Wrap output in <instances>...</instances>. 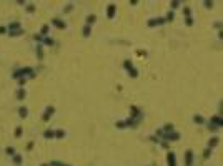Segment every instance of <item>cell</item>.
Masks as SVG:
<instances>
[{
    "label": "cell",
    "mask_w": 223,
    "mask_h": 166,
    "mask_svg": "<svg viewBox=\"0 0 223 166\" xmlns=\"http://www.w3.org/2000/svg\"><path fill=\"white\" fill-rule=\"evenodd\" d=\"M35 70L34 68H30V66H20V68H17L14 70L12 73V78L14 80H19V78H35Z\"/></svg>",
    "instance_id": "cell-1"
},
{
    "label": "cell",
    "mask_w": 223,
    "mask_h": 166,
    "mask_svg": "<svg viewBox=\"0 0 223 166\" xmlns=\"http://www.w3.org/2000/svg\"><path fill=\"white\" fill-rule=\"evenodd\" d=\"M180 138H182V135H180L178 131L162 133V136H160V139H163V141H178Z\"/></svg>",
    "instance_id": "cell-2"
},
{
    "label": "cell",
    "mask_w": 223,
    "mask_h": 166,
    "mask_svg": "<svg viewBox=\"0 0 223 166\" xmlns=\"http://www.w3.org/2000/svg\"><path fill=\"white\" fill-rule=\"evenodd\" d=\"M123 68L128 72V75L132 77V78H137V77H138V70L132 65V61H130V60H125V61H123Z\"/></svg>",
    "instance_id": "cell-3"
},
{
    "label": "cell",
    "mask_w": 223,
    "mask_h": 166,
    "mask_svg": "<svg viewBox=\"0 0 223 166\" xmlns=\"http://www.w3.org/2000/svg\"><path fill=\"white\" fill-rule=\"evenodd\" d=\"M167 22H165V17H155V18H150L148 22H147V27H150V28H155V27L158 25H165Z\"/></svg>",
    "instance_id": "cell-4"
},
{
    "label": "cell",
    "mask_w": 223,
    "mask_h": 166,
    "mask_svg": "<svg viewBox=\"0 0 223 166\" xmlns=\"http://www.w3.org/2000/svg\"><path fill=\"white\" fill-rule=\"evenodd\" d=\"M208 123H210V125H213V126H216V128L220 130V128L223 126V118L220 116V115H213V116L210 118Z\"/></svg>",
    "instance_id": "cell-5"
},
{
    "label": "cell",
    "mask_w": 223,
    "mask_h": 166,
    "mask_svg": "<svg viewBox=\"0 0 223 166\" xmlns=\"http://www.w3.org/2000/svg\"><path fill=\"white\" fill-rule=\"evenodd\" d=\"M55 115V106H47V108H45V111H43V116H42V120H43V121H48V120L52 118V116H54Z\"/></svg>",
    "instance_id": "cell-6"
},
{
    "label": "cell",
    "mask_w": 223,
    "mask_h": 166,
    "mask_svg": "<svg viewBox=\"0 0 223 166\" xmlns=\"http://www.w3.org/2000/svg\"><path fill=\"white\" fill-rule=\"evenodd\" d=\"M115 13H117L115 3H108V5H107V18L108 20H113V18H115Z\"/></svg>",
    "instance_id": "cell-7"
},
{
    "label": "cell",
    "mask_w": 223,
    "mask_h": 166,
    "mask_svg": "<svg viewBox=\"0 0 223 166\" xmlns=\"http://www.w3.org/2000/svg\"><path fill=\"white\" fill-rule=\"evenodd\" d=\"M130 111H132V115H130V118H143V111L138 108V106L132 105L130 106Z\"/></svg>",
    "instance_id": "cell-8"
},
{
    "label": "cell",
    "mask_w": 223,
    "mask_h": 166,
    "mask_svg": "<svg viewBox=\"0 0 223 166\" xmlns=\"http://www.w3.org/2000/svg\"><path fill=\"white\" fill-rule=\"evenodd\" d=\"M52 25L57 27L58 30H65V28H67V23H65L63 20H60V18H54L52 20Z\"/></svg>",
    "instance_id": "cell-9"
},
{
    "label": "cell",
    "mask_w": 223,
    "mask_h": 166,
    "mask_svg": "<svg viewBox=\"0 0 223 166\" xmlns=\"http://www.w3.org/2000/svg\"><path fill=\"white\" fill-rule=\"evenodd\" d=\"M167 163H168V166H176V158H175V153L173 151L167 153Z\"/></svg>",
    "instance_id": "cell-10"
},
{
    "label": "cell",
    "mask_w": 223,
    "mask_h": 166,
    "mask_svg": "<svg viewBox=\"0 0 223 166\" xmlns=\"http://www.w3.org/2000/svg\"><path fill=\"white\" fill-rule=\"evenodd\" d=\"M191 165H193V151L188 150L185 153V166H191Z\"/></svg>",
    "instance_id": "cell-11"
},
{
    "label": "cell",
    "mask_w": 223,
    "mask_h": 166,
    "mask_svg": "<svg viewBox=\"0 0 223 166\" xmlns=\"http://www.w3.org/2000/svg\"><path fill=\"white\" fill-rule=\"evenodd\" d=\"M7 30H8V32H17V30H22V23H20V22H12V23H8Z\"/></svg>",
    "instance_id": "cell-12"
},
{
    "label": "cell",
    "mask_w": 223,
    "mask_h": 166,
    "mask_svg": "<svg viewBox=\"0 0 223 166\" xmlns=\"http://www.w3.org/2000/svg\"><path fill=\"white\" fill-rule=\"evenodd\" d=\"M15 95H17V100H19V101H23L25 96H27V90H25V88H19Z\"/></svg>",
    "instance_id": "cell-13"
},
{
    "label": "cell",
    "mask_w": 223,
    "mask_h": 166,
    "mask_svg": "<svg viewBox=\"0 0 223 166\" xmlns=\"http://www.w3.org/2000/svg\"><path fill=\"white\" fill-rule=\"evenodd\" d=\"M85 22H87L85 25L92 27V25L95 23V22H97V15H95V13H88V15H87V18H85Z\"/></svg>",
    "instance_id": "cell-14"
},
{
    "label": "cell",
    "mask_w": 223,
    "mask_h": 166,
    "mask_svg": "<svg viewBox=\"0 0 223 166\" xmlns=\"http://www.w3.org/2000/svg\"><path fill=\"white\" fill-rule=\"evenodd\" d=\"M19 116H20L22 120H25L28 116V108L25 105H22L20 108H19Z\"/></svg>",
    "instance_id": "cell-15"
},
{
    "label": "cell",
    "mask_w": 223,
    "mask_h": 166,
    "mask_svg": "<svg viewBox=\"0 0 223 166\" xmlns=\"http://www.w3.org/2000/svg\"><path fill=\"white\" fill-rule=\"evenodd\" d=\"M43 138H45V139H54L55 138V130H54V128L45 130V131H43Z\"/></svg>",
    "instance_id": "cell-16"
},
{
    "label": "cell",
    "mask_w": 223,
    "mask_h": 166,
    "mask_svg": "<svg viewBox=\"0 0 223 166\" xmlns=\"http://www.w3.org/2000/svg\"><path fill=\"white\" fill-rule=\"evenodd\" d=\"M12 161H14L15 166H22V161H23V158H22V154H17V153H15L14 156H12Z\"/></svg>",
    "instance_id": "cell-17"
},
{
    "label": "cell",
    "mask_w": 223,
    "mask_h": 166,
    "mask_svg": "<svg viewBox=\"0 0 223 166\" xmlns=\"http://www.w3.org/2000/svg\"><path fill=\"white\" fill-rule=\"evenodd\" d=\"M218 141H220V139L216 138V136L210 138V139H208V145H207V148H211V150H213V148H215V146L218 145Z\"/></svg>",
    "instance_id": "cell-18"
},
{
    "label": "cell",
    "mask_w": 223,
    "mask_h": 166,
    "mask_svg": "<svg viewBox=\"0 0 223 166\" xmlns=\"http://www.w3.org/2000/svg\"><path fill=\"white\" fill-rule=\"evenodd\" d=\"M162 131L163 133H170V131H175V126L172 125V123H165L162 128Z\"/></svg>",
    "instance_id": "cell-19"
},
{
    "label": "cell",
    "mask_w": 223,
    "mask_h": 166,
    "mask_svg": "<svg viewBox=\"0 0 223 166\" xmlns=\"http://www.w3.org/2000/svg\"><path fill=\"white\" fill-rule=\"evenodd\" d=\"M193 123H195V125H203L205 120H203L202 115H193Z\"/></svg>",
    "instance_id": "cell-20"
},
{
    "label": "cell",
    "mask_w": 223,
    "mask_h": 166,
    "mask_svg": "<svg viewBox=\"0 0 223 166\" xmlns=\"http://www.w3.org/2000/svg\"><path fill=\"white\" fill-rule=\"evenodd\" d=\"M42 43H43V45H47V46H54V38H50V37H43V40H42ZM40 43V45H42Z\"/></svg>",
    "instance_id": "cell-21"
},
{
    "label": "cell",
    "mask_w": 223,
    "mask_h": 166,
    "mask_svg": "<svg viewBox=\"0 0 223 166\" xmlns=\"http://www.w3.org/2000/svg\"><path fill=\"white\" fill-rule=\"evenodd\" d=\"M173 20H175V12H173V10H170V12L167 13V17H165V22L168 23V22H173Z\"/></svg>",
    "instance_id": "cell-22"
},
{
    "label": "cell",
    "mask_w": 223,
    "mask_h": 166,
    "mask_svg": "<svg viewBox=\"0 0 223 166\" xmlns=\"http://www.w3.org/2000/svg\"><path fill=\"white\" fill-rule=\"evenodd\" d=\"M82 33H83V37H85V38H88V37H90V33H92V27L85 25V27H83V30H82Z\"/></svg>",
    "instance_id": "cell-23"
},
{
    "label": "cell",
    "mask_w": 223,
    "mask_h": 166,
    "mask_svg": "<svg viewBox=\"0 0 223 166\" xmlns=\"http://www.w3.org/2000/svg\"><path fill=\"white\" fill-rule=\"evenodd\" d=\"M35 53H37V58L42 60V58H43V46L38 45V46H37V50H35Z\"/></svg>",
    "instance_id": "cell-24"
},
{
    "label": "cell",
    "mask_w": 223,
    "mask_h": 166,
    "mask_svg": "<svg viewBox=\"0 0 223 166\" xmlns=\"http://www.w3.org/2000/svg\"><path fill=\"white\" fill-rule=\"evenodd\" d=\"M48 32H50V25H43L40 30V35L42 37H48Z\"/></svg>",
    "instance_id": "cell-25"
},
{
    "label": "cell",
    "mask_w": 223,
    "mask_h": 166,
    "mask_svg": "<svg viewBox=\"0 0 223 166\" xmlns=\"http://www.w3.org/2000/svg\"><path fill=\"white\" fill-rule=\"evenodd\" d=\"M48 165L50 166H72V165H65V163H62V161H58V159H52Z\"/></svg>",
    "instance_id": "cell-26"
},
{
    "label": "cell",
    "mask_w": 223,
    "mask_h": 166,
    "mask_svg": "<svg viewBox=\"0 0 223 166\" xmlns=\"http://www.w3.org/2000/svg\"><path fill=\"white\" fill-rule=\"evenodd\" d=\"M55 138H57V139H63V138H65V131H63V130H55Z\"/></svg>",
    "instance_id": "cell-27"
},
{
    "label": "cell",
    "mask_w": 223,
    "mask_h": 166,
    "mask_svg": "<svg viewBox=\"0 0 223 166\" xmlns=\"http://www.w3.org/2000/svg\"><path fill=\"white\" fill-rule=\"evenodd\" d=\"M23 32H25V30L22 28V30H17V32H8V35H10V37H20V35H23Z\"/></svg>",
    "instance_id": "cell-28"
},
{
    "label": "cell",
    "mask_w": 223,
    "mask_h": 166,
    "mask_svg": "<svg viewBox=\"0 0 223 166\" xmlns=\"http://www.w3.org/2000/svg\"><path fill=\"white\" fill-rule=\"evenodd\" d=\"M5 153H7L8 156H14V154H15V148H14V146H7V148H5Z\"/></svg>",
    "instance_id": "cell-29"
},
{
    "label": "cell",
    "mask_w": 223,
    "mask_h": 166,
    "mask_svg": "<svg viewBox=\"0 0 223 166\" xmlns=\"http://www.w3.org/2000/svg\"><path fill=\"white\" fill-rule=\"evenodd\" d=\"M22 133H23V130H22V126H17L15 128V138H20Z\"/></svg>",
    "instance_id": "cell-30"
},
{
    "label": "cell",
    "mask_w": 223,
    "mask_h": 166,
    "mask_svg": "<svg viewBox=\"0 0 223 166\" xmlns=\"http://www.w3.org/2000/svg\"><path fill=\"white\" fill-rule=\"evenodd\" d=\"M210 156H211V148H207V150L203 151V158H205V159H208Z\"/></svg>",
    "instance_id": "cell-31"
},
{
    "label": "cell",
    "mask_w": 223,
    "mask_h": 166,
    "mask_svg": "<svg viewBox=\"0 0 223 166\" xmlns=\"http://www.w3.org/2000/svg\"><path fill=\"white\" fill-rule=\"evenodd\" d=\"M115 126L118 128V130H125V121L120 120V121H117V123H115Z\"/></svg>",
    "instance_id": "cell-32"
},
{
    "label": "cell",
    "mask_w": 223,
    "mask_h": 166,
    "mask_svg": "<svg viewBox=\"0 0 223 166\" xmlns=\"http://www.w3.org/2000/svg\"><path fill=\"white\" fill-rule=\"evenodd\" d=\"M25 7H27V12L28 13H34L35 12V5H34V3H27Z\"/></svg>",
    "instance_id": "cell-33"
},
{
    "label": "cell",
    "mask_w": 223,
    "mask_h": 166,
    "mask_svg": "<svg viewBox=\"0 0 223 166\" xmlns=\"http://www.w3.org/2000/svg\"><path fill=\"white\" fill-rule=\"evenodd\" d=\"M73 10V3H68V5H65V8H63V13H68Z\"/></svg>",
    "instance_id": "cell-34"
},
{
    "label": "cell",
    "mask_w": 223,
    "mask_h": 166,
    "mask_svg": "<svg viewBox=\"0 0 223 166\" xmlns=\"http://www.w3.org/2000/svg\"><path fill=\"white\" fill-rule=\"evenodd\" d=\"M183 13H185V17H191V8H190V7H185V8H183Z\"/></svg>",
    "instance_id": "cell-35"
},
{
    "label": "cell",
    "mask_w": 223,
    "mask_h": 166,
    "mask_svg": "<svg viewBox=\"0 0 223 166\" xmlns=\"http://www.w3.org/2000/svg\"><path fill=\"white\" fill-rule=\"evenodd\" d=\"M150 141H152V143H155V145H160V141H162V139L158 138V136H150Z\"/></svg>",
    "instance_id": "cell-36"
},
{
    "label": "cell",
    "mask_w": 223,
    "mask_h": 166,
    "mask_svg": "<svg viewBox=\"0 0 223 166\" xmlns=\"http://www.w3.org/2000/svg\"><path fill=\"white\" fill-rule=\"evenodd\" d=\"M170 5H172V10L175 12V8H178V7H180V2H178V0H175V2H172Z\"/></svg>",
    "instance_id": "cell-37"
},
{
    "label": "cell",
    "mask_w": 223,
    "mask_h": 166,
    "mask_svg": "<svg viewBox=\"0 0 223 166\" xmlns=\"http://www.w3.org/2000/svg\"><path fill=\"white\" fill-rule=\"evenodd\" d=\"M185 23H187L188 27H191L193 25V18H191V17H185Z\"/></svg>",
    "instance_id": "cell-38"
},
{
    "label": "cell",
    "mask_w": 223,
    "mask_h": 166,
    "mask_svg": "<svg viewBox=\"0 0 223 166\" xmlns=\"http://www.w3.org/2000/svg\"><path fill=\"white\" fill-rule=\"evenodd\" d=\"M17 81H19V86H20V88H22V86H23V85H25V83H27V78H19V80H17Z\"/></svg>",
    "instance_id": "cell-39"
},
{
    "label": "cell",
    "mask_w": 223,
    "mask_h": 166,
    "mask_svg": "<svg viewBox=\"0 0 223 166\" xmlns=\"http://www.w3.org/2000/svg\"><path fill=\"white\" fill-rule=\"evenodd\" d=\"M5 33H8L7 27H2V25H0V35H5Z\"/></svg>",
    "instance_id": "cell-40"
},
{
    "label": "cell",
    "mask_w": 223,
    "mask_h": 166,
    "mask_svg": "<svg viewBox=\"0 0 223 166\" xmlns=\"http://www.w3.org/2000/svg\"><path fill=\"white\" fill-rule=\"evenodd\" d=\"M203 7H205V8H211V7H213V2H203Z\"/></svg>",
    "instance_id": "cell-41"
},
{
    "label": "cell",
    "mask_w": 223,
    "mask_h": 166,
    "mask_svg": "<svg viewBox=\"0 0 223 166\" xmlns=\"http://www.w3.org/2000/svg\"><path fill=\"white\" fill-rule=\"evenodd\" d=\"M160 145H162V148H165V150H168V141H163V139H162V141H160Z\"/></svg>",
    "instance_id": "cell-42"
},
{
    "label": "cell",
    "mask_w": 223,
    "mask_h": 166,
    "mask_svg": "<svg viewBox=\"0 0 223 166\" xmlns=\"http://www.w3.org/2000/svg\"><path fill=\"white\" fill-rule=\"evenodd\" d=\"M137 3H138V2H137V0H130V5H132V7H135Z\"/></svg>",
    "instance_id": "cell-43"
},
{
    "label": "cell",
    "mask_w": 223,
    "mask_h": 166,
    "mask_svg": "<svg viewBox=\"0 0 223 166\" xmlns=\"http://www.w3.org/2000/svg\"><path fill=\"white\" fill-rule=\"evenodd\" d=\"M32 148H34V143L30 141V143H28V145H27V150H32Z\"/></svg>",
    "instance_id": "cell-44"
},
{
    "label": "cell",
    "mask_w": 223,
    "mask_h": 166,
    "mask_svg": "<svg viewBox=\"0 0 223 166\" xmlns=\"http://www.w3.org/2000/svg\"><path fill=\"white\" fill-rule=\"evenodd\" d=\"M40 166H50V165H48V163H43V165H40Z\"/></svg>",
    "instance_id": "cell-45"
},
{
    "label": "cell",
    "mask_w": 223,
    "mask_h": 166,
    "mask_svg": "<svg viewBox=\"0 0 223 166\" xmlns=\"http://www.w3.org/2000/svg\"><path fill=\"white\" fill-rule=\"evenodd\" d=\"M150 166H155V165H150Z\"/></svg>",
    "instance_id": "cell-46"
}]
</instances>
